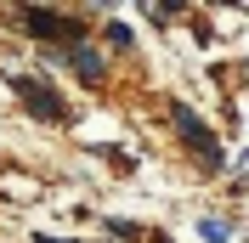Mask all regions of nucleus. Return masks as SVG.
<instances>
[{"label":"nucleus","instance_id":"1","mask_svg":"<svg viewBox=\"0 0 249 243\" xmlns=\"http://www.w3.org/2000/svg\"><path fill=\"white\" fill-rule=\"evenodd\" d=\"M17 23H23V34H34V40H62V46H79V40L91 34L79 17H62V12H51V6H23Z\"/></svg>","mask_w":249,"mask_h":243},{"label":"nucleus","instance_id":"2","mask_svg":"<svg viewBox=\"0 0 249 243\" xmlns=\"http://www.w3.org/2000/svg\"><path fill=\"white\" fill-rule=\"evenodd\" d=\"M12 91L23 96V107H29L34 119H46V124H68V102H62L51 85H40V79H29V74H12Z\"/></svg>","mask_w":249,"mask_h":243},{"label":"nucleus","instance_id":"3","mask_svg":"<svg viewBox=\"0 0 249 243\" xmlns=\"http://www.w3.org/2000/svg\"><path fill=\"white\" fill-rule=\"evenodd\" d=\"M176 136H181L187 147H193V153L204 158V170H221V141L210 136V130H204V119L193 113V107H176Z\"/></svg>","mask_w":249,"mask_h":243},{"label":"nucleus","instance_id":"4","mask_svg":"<svg viewBox=\"0 0 249 243\" xmlns=\"http://www.w3.org/2000/svg\"><path fill=\"white\" fill-rule=\"evenodd\" d=\"M57 57H62V62H74V68H79V79H85V85H96V79L108 74V62L96 57V51H91V46H85V40H79V46H62V51H57Z\"/></svg>","mask_w":249,"mask_h":243},{"label":"nucleus","instance_id":"5","mask_svg":"<svg viewBox=\"0 0 249 243\" xmlns=\"http://www.w3.org/2000/svg\"><path fill=\"white\" fill-rule=\"evenodd\" d=\"M102 34H108V46H113V51H130V40H136V34H130V23H108Z\"/></svg>","mask_w":249,"mask_h":243},{"label":"nucleus","instance_id":"6","mask_svg":"<svg viewBox=\"0 0 249 243\" xmlns=\"http://www.w3.org/2000/svg\"><path fill=\"white\" fill-rule=\"evenodd\" d=\"M198 238H204V243H227L232 226H227V221H198Z\"/></svg>","mask_w":249,"mask_h":243},{"label":"nucleus","instance_id":"7","mask_svg":"<svg viewBox=\"0 0 249 243\" xmlns=\"http://www.w3.org/2000/svg\"><path fill=\"white\" fill-rule=\"evenodd\" d=\"M40 243H68V238H40Z\"/></svg>","mask_w":249,"mask_h":243},{"label":"nucleus","instance_id":"8","mask_svg":"<svg viewBox=\"0 0 249 243\" xmlns=\"http://www.w3.org/2000/svg\"><path fill=\"white\" fill-rule=\"evenodd\" d=\"M244 74H249V62H244Z\"/></svg>","mask_w":249,"mask_h":243}]
</instances>
